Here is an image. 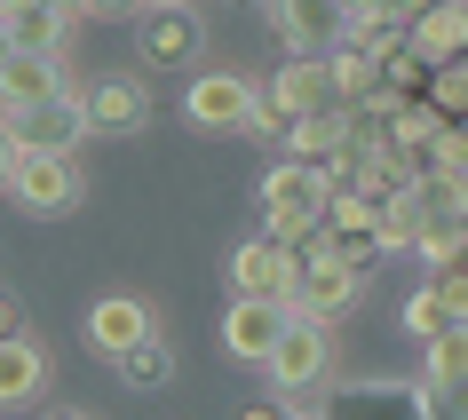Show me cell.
I'll return each instance as SVG.
<instances>
[{
  "label": "cell",
  "mask_w": 468,
  "mask_h": 420,
  "mask_svg": "<svg viewBox=\"0 0 468 420\" xmlns=\"http://www.w3.org/2000/svg\"><path fill=\"white\" fill-rule=\"evenodd\" d=\"M16 333H25V301L0 286V341H16Z\"/></svg>",
  "instance_id": "d4e9b609"
},
{
  "label": "cell",
  "mask_w": 468,
  "mask_h": 420,
  "mask_svg": "<svg viewBox=\"0 0 468 420\" xmlns=\"http://www.w3.org/2000/svg\"><path fill=\"white\" fill-rule=\"evenodd\" d=\"M420 223H429V215H420V198L413 191H397L389 206H381V254H405L420 238Z\"/></svg>",
  "instance_id": "603a6c76"
},
{
  "label": "cell",
  "mask_w": 468,
  "mask_h": 420,
  "mask_svg": "<svg viewBox=\"0 0 468 420\" xmlns=\"http://www.w3.org/2000/svg\"><path fill=\"white\" fill-rule=\"evenodd\" d=\"M40 389H48V349L32 341V333H16V341H0V413H16V404H32Z\"/></svg>",
  "instance_id": "ac0fdd59"
},
{
  "label": "cell",
  "mask_w": 468,
  "mask_h": 420,
  "mask_svg": "<svg viewBox=\"0 0 468 420\" xmlns=\"http://www.w3.org/2000/svg\"><path fill=\"white\" fill-rule=\"evenodd\" d=\"M420 103L437 111V127H461V103H468V64H437L420 79Z\"/></svg>",
  "instance_id": "44dd1931"
},
{
  "label": "cell",
  "mask_w": 468,
  "mask_h": 420,
  "mask_svg": "<svg viewBox=\"0 0 468 420\" xmlns=\"http://www.w3.org/2000/svg\"><path fill=\"white\" fill-rule=\"evenodd\" d=\"M461 40H468V8H461V0H437V8H420L413 25H405V56H413L420 72L461 64Z\"/></svg>",
  "instance_id": "9a60e30c"
},
{
  "label": "cell",
  "mask_w": 468,
  "mask_h": 420,
  "mask_svg": "<svg viewBox=\"0 0 468 420\" xmlns=\"http://www.w3.org/2000/svg\"><path fill=\"white\" fill-rule=\"evenodd\" d=\"M0 40H8V56H64L72 8H56V0H0Z\"/></svg>",
  "instance_id": "30bf717a"
},
{
  "label": "cell",
  "mask_w": 468,
  "mask_h": 420,
  "mask_svg": "<svg viewBox=\"0 0 468 420\" xmlns=\"http://www.w3.org/2000/svg\"><path fill=\"white\" fill-rule=\"evenodd\" d=\"M294 254H278L271 238H247V247H230V294L239 301H286V286H294Z\"/></svg>",
  "instance_id": "5bb4252c"
},
{
  "label": "cell",
  "mask_w": 468,
  "mask_h": 420,
  "mask_svg": "<svg viewBox=\"0 0 468 420\" xmlns=\"http://www.w3.org/2000/svg\"><path fill=\"white\" fill-rule=\"evenodd\" d=\"M262 206H271V215H318V206H325V191H318V174H310V167L278 159V167L262 174Z\"/></svg>",
  "instance_id": "d6986e66"
},
{
  "label": "cell",
  "mask_w": 468,
  "mask_h": 420,
  "mask_svg": "<svg viewBox=\"0 0 468 420\" xmlns=\"http://www.w3.org/2000/svg\"><path fill=\"white\" fill-rule=\"evenodd\" d=\"M48 96H72V64L64 56H8L0 64V120L25 111V103H48Z\"/></svg>",
  "instance_id": "2e32d148"
},
{
  "label": "cell",
  "mask_w": 468,
  "mask_h": 420,
  "mask_svg": "<svg viewBox=\"0 0 468 420\" xmlns=\"http://www.w3.org/2000/svg\"><path fill=\"white\" fill-rule=\"evenodd\" d=\"M135 8H144V16H151V8H191V0H135Z\"/></svg>",
  "instance_id": "f1b7e54d"
},
{
  "label": "cell",
  "mask_w": 468,
  "mask_h": 420,
  "mask_svg": "<svg viewBox=\"0 0 468 420\" xmlns=\"http://www.w3.org/2000/svg\"><path fill=\"white\" fill-rule=\"evenodd\" d=\"M48 420H88V413H72V404H56V413H48Z\"/></svg>",
  "instance_id": "f546056e"
},
{
  "label": "cell",
  "mask_w": 468,
  "mask_h": 420,
  "mask_svg": "<svg viewBox=\"0 0 468 420\" xmlns=\"http://www.w3.org/2000/svg\"><path fill=\"white\" fill-rule=\"evenodd\" d=\"M183 120L207 127V135H239L254 120V79L247 72H198L183 88Z\"/></svg>",
  "instance_id": "8992f818"
},
{
  "label": "cell",
  "mask_w": 468,
  "mask_h": 420,
  "mask_svg": "<svg viewBox=\"0 0 468 420\" xmlns=\"http://www.w3.org/2000/svg\"><path fill=\"white\" fill-rule=\"evenodd\" d=\"M0 191L16 198L25 215H40V223H56V215H72L80 198H88V183H80V159H16Z\"/></svg>",
  "instance_id": "277c9868"
},
{
  "label": "cell",
  "mask_w": 468,
  "mask_h": 420,
  "mask_svg": "<svg viewBox=\"0 0 468 420\" xmlns=\"http://www.w3.org/2000/svg\"><path fill=\"white\" fill-rule=\"evenodd\" d=\"M120 381L127 389H167L175 381V349H167V333H151V341H135L120 357Z\"/></svg>",
  "instance_id": "ffe728a7"
},
{
  "label": "cell",
  "mask_w": 468,
  "mask_h": 420,
  "mask_svg": "<svg viewBox=\"0 0 468 420\" xmlns=\"http://www.w3.org/2000/svg\"><path fill=\"white\" fill-rule=\"evenodd\" d=\"M468 381V333H444V341H429V365H420L413 389H461Z\"/></svg>",
  "instance_id": "7402d4cb"
},
{
  "label": "cell",
  "mask_w": 468,
  "mask_h": 420,
  "mask_svg": "<svg viewBox=\"0 0 468 420\" xmlns=\"http://www.w3.org/2000/svg\"><path fill=\"white\" fill-rule=\"evenodd\" d=\"M135 56H144L151 72H191L198 56H207V25H198L191 8H151L144 25H135Z\"/></svg>",
  "instance_id": "52a82bcc"
},
{
  "label": "cell",
  "mask_w": 468,
  "mask_h": 420,
  "mask_svg": "<svg viewBox=\"0 0 468 420\" xmlns=\"http://www.w3.org/2000/svg\"><path fill=\"white\" fill-rule=\"evenodd\" d=\"M413 254L429 262V278H452V270H461V223H420Z\"/></svg>",
  "instance_id": "cb8c5ba5"
},
{
  "label": "cell",
  "mask_w": 468,
  "mask_h": 420,
  "mask_svg": "<svg viewBox=\"0 0 468 420\" xmlns=\"http://www.w3.org/2000/svg\"><path fill=\"white\" fill-rule=\"evenodd\" d=\"M254 96H262V111L278 120V135H286L294 120H318V111H342V103H334V88H325V64H286V72H278V79H262Z\"/></svg>",
  "instance_id": "7c38bea8"
},
{
  "label": "cell",
  "mask_w": 468,
  "mask_h": 420,
  "mask_svg": "<svg viewBox=\"0 0 468 420\" xmlns=\"http://www.w3.org/2000/svg\"><path fill=\"white\" fill-rule=\"evenodd\" d=\"M405 333H420V341H444V333H468V278H429L413 301H405Z\"/></svg>",
  "instance_id": "e0dca14e"
},
{
  "label": "cell",
  "mask_w": 468,
  "mask_h": 420,
  "mask_svg": "<svg viewBox=\"0 0 468 420\" xmlns=\"http://www.w3.org/2000/svg\"><path fill=\"white\" fill-rule=\"evenodd\" d=\"M0 64H8V40H0Z\"/></svg>",
  "instance_id": "4dcf8cb0"
},
{
  "label": "cell",
  "mask_w": 468,
  "mask_h": 420,
  "mask_svg": "<svg viewBox=\"0 0 468 420\" xmlns=\"http://www.w3.org/2000/svg\"><path fill=\"white\" fill-rule=\"evenodd\" d=\"M80 96V120H88V135H135V127L151 120V88L127 72H103L88 79V88H72Z\"/></svg>",
  "instance_id": "ba28073f"
},
{
  "label": "cell",
  "mask_w": 468,
  "mask_h": 420,
  "mask_svg": "<svg viewBox=\"0 0 468 420\" xmlns=\"http://www.w3.org/2000/svg\"><path fill=\"white\" fill-rule=\"evenodd\" d=\"M135 0H72V16H127Z\"/></svg>",
  "instance_id": "4316f807"
},
{
  "label": "cell",
  "mask_w": 468,
  "mask_h": 420,
  "mask_svg": "<svg viewBox=\"0 0 468 420\" xmlns=\"http://www.w3.org/2000/svg\"><path fill=\"white\" fill-rule=\"evenodd\" d=\"M151 333H159V310H151L144 294H103L96 310H88V349L112 357V365H120L135 341H151Z\"/></svg>",
  "instance_id": "8fae6325"
},
{
  "label": "cell",
  "mask_w": 468,
  "mask_h": 420,
  "mask_svg": "<svg viewBox=\"0 0 468 420\" xmlns=\"http://www.w3.org/2000/svg\"><path fill=\"white\" fill-rule=\"evenodd\" d=\"M286 325H294L286 301H230V310H222V349H230L239 365H262Z\"/></svg>",
  "instance_id": "4fadbf2b"
},
{
  "label": "cell",
  "mask_w": 468,
  "mask_h": 420,
  "mask_svg": "<svg viewBox=\"0 0 468 420\" xmlns=\"http://www.w3.org/2000/svg\"><path fill=\"white\" fill-rule=\"evenodd\" d=\"M8 167H16V151H8V135H0V183H8Z\"/></svg>",
  "instance_id": "83f0119b"
},
{
  "label": "cell",
  "mask_w": 468,
  "mask_h": 420,
  "mask_svg": "<svg viewBox=\"0 0 468 420\" xmlns=\"http://www.w3.org/2000/svg\"><path fill=\"white\" fill-rule=\"evenodd\" d=\"M262 373H271V396H278V404L310 413V396H318L325 381H334V325L294 318L286 333H278V349L262 357Z\"/></svg>",
  "instance_id": "6da1fadb"
},
{
  "label": "cell",
  "mask_w": 468,
  "mask_h": 420,
  "mask_svg": "<svg viewBox=\"0 0 468 420\" xmlns=\"http://www.w3.org/2000/svg\"><path fill=\"white\" fill-rule=\"evenodd\" d=\"M310 420H420L413 381H325Z\"/></svg>",
  "instance_id": "5b68a950"
},
{
  "label": "cell",
  "mask_w": 468,
  "mask_h": 420,
  "mask_svg": "<svg viewBox=\"0 0 468 420\" xmlns=\"http://www.w3.org/2000/svg\"><path fill=\"white\" fill-rule=\"evenodd\" d=\"M262 8H271V32L286 40V64H318V56L342 40L334 0H262Z\"/></svg>",
  "instance_id": "9c48e42d"
},
{
  "label": "cell",
  "mask_w": 468,
  "mask_h": 420,
  "mask_svg": "<svg viewBox=\"0 0 468 420\" xmlns=\"http://www.w3.org/2000/svg\"><path fill=\"white\" fill-rule=\"evenodd\" d=\"M8 151L16 159H72L88 143V120H80V96H48V103H25V111H8L0 120Z\"/></svg>",
  "instance_id": "7a4b0ae2"
},
{
  "label": "cell",
  "mask_w": 468,
  "mask_h": 420,
  "mask_svg": "<svg viewBox=\"0 0 468 420\" xmlns=\"http://www.w3.org/2000/svg\"><path fill=\"white\" fill-rule=\"evenodd\" d=\"M357 301H366V270H349L334 254H310L294 270V286H286V310H294V318H318V325L349 318Z\"/></svg>",
  "instance_id": "3957f363"
},
{
  "label": "cell",
  "mask_w": 468,
  "mask_h": 420,
  "mask_svg": "<svg viewBox=\"0 0 468 420\" xmlns=\"http://www.w3.org/2000/svg\"><path fill=\"white\" fill-rule=\"evenodd\" d=\"M239 420H310V413H294V404H278V396H262V404H247Z\"/></svg>",
  "instance_id": "484cf974"
}]
</instances>
